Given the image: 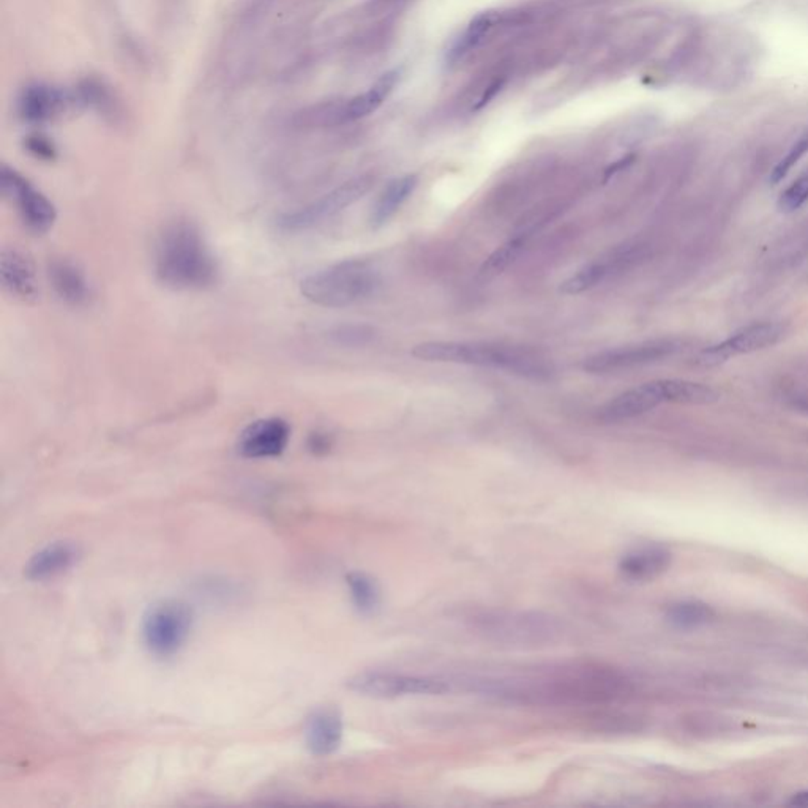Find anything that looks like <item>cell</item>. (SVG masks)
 Segmentation results:
<instances>
[{"label":"cell","instance_id":"6da1fadb","mask_svg":"<svg viewBox=\"0 0 808 808\" xmlns=\"http://www.w3.org/2000/svg\"><path fill=\"white\" fill-rule=\"evenodd\" d=\"M154 269L160 282L179 291H198L216 282L218 265L203 234L193 223H169L158 235Z\"/></svg>","mask_w":808,"mask_h":808},{"label":"cell","instance_id":"7a4b0ae2","mask_svg":"<svg viewBox=\"0 0 808 808\" xmlns=\"http://www.w3.org/2000/svg\"><path fill=\"white\" fill-rule=\"evenodd\" d=\"M415 359L484 366L515 376L546 381L554 373L550 360L531 347L486 342H425L413 347Z\"/></svg>","mask_w":808,"mask_h":808},{"label":"cell","instance_id":"3957f363","mask_svg":"<svg viewBox=\"0 0 808 808\" xmlns=\"http://www.w3.org/2000/svg\"><path fill=\"white\" fill-rule=\"evenodd\" d=\"M381 286V272L368 259H346L305 276L300 293L325 308H346L370 297Z\"/></svg>","mask_w":808,"mask_h":808},{"label":"cell","instance_id":"277c9868","mask_svg":"<svg viewBox=\"0 0 808 808\" xmlns=\"http://www.w3.org/2000/svg\"><path fill=\"white\" fill-rule=\"evenodd\" d=\"M717 400L719 394L704 384L683 379H662L641 384L635 389L617 395L606 403L605 406L600 407L597 417L606 424H616L649 413L663 403L713 404Z\"/></svg>","mask_w":808,"mask_h":808},{"label":"cell","instance_id":"5b68a950","mask_svg":"<svg viewBox=\"0 0 808 808\" xmlns=\"http://www.w3.org/2000/svg\"><path fill=\"white\" fill-rule=\"evenodd\" d=\"M471 623L488 638L512 644H542L561 633L559 621L542 613L482 611L471 617Z\"/></svg>","mask_w":808,"mask_h":808},{"label":"cell","instance_id":"8992f818","mask_svg":"<svg viewBox=\"0 0 808 808\" xmlns=\"http://www.w3.org/2000/svg\"><path fill=\"white\" fill-rule=\"evenodd\" d=\"M193 610L185 602L166 599L145 611L141 633L145 647L156 657H171L185 646L192 635Z\"/></svg>","mask_w":808,"mask_h":808},{"label":"cell","instance_id":"52a82bcc","mask_svg":"<svg viewBox=\"0 0 808 808\" xmlns=\"http://www.w3.org/2000/svg\"><path fill=\"white\" fill-rule=\"evenodd\" d=\"M346 687L354 693L368 698L394 700L406 694L450 693L454 690V683L441 677L409 676L387 671H364L351 677L346 683Z\"/></svg>","mask_w":808,"mask_h":808},{"label":"cell","instance_id":"ba28073f","mask_svg":"<svg viewBox=\"0 0 808 808\" xmlns=\"http://www.w3.org/2000/svg\"><path fill=\"white\" fill-rule=\"evenodd\" d=\"M681 347L683 343L674 338H659L627 346L611 347L586 357L583 360L581 368L591 374L627 372L636 366L649 365L671 357L673 354L681 351Z\"/></svg>","mask_w":808,"mask_h":808},{"label":"cell","instance_id":"9c48e42d","mask_svg":"<svg viewBox=\"0 0 808 808\" xmlns=\"http://www.w3.org/2000/svg\"><path fill=\"white\" fill-rule=\"evenodd\" d=\"M372 186L373 179L370 175H362L357 179L349 180L335 190L324 195L323 198L318 201L280 216L278 226L286 233L306 231L324 220H327L330 216L336 215L338 212L353 205L354 203H357L372 190Z\"/></svg>","mask_w":808,"mask_h":808},{"label":"cell","instance_id":"30bf717a","mask_svg":"<svg viewBox=\"0 0 808 808\" xmlns=\"http://www.w3.org/2000/svg\"><path fill=\"white\" fill-rule=\"evenodd\" d=\"M0 186L4 196L16 204L19 215L32 233H48L55 226L57 220L55 204L21 174L4 166L0 173Z\"/></svg>","mask_w":808,"mask_h":808},{"label":"cell","instance_id":"8fae6325","mask_svg":"<svg viewBox=\"0 0 808 808\" xmlns=\"http://www.w3.org/2000/svg\"><path fill=\"white\" fill-rule=\"evenodd\" d=\"M786 327L780 323L752 324L737 330L724 342L707 347L698 357V364L704 366L719 365L731 357L743 354L756 353L761 349L773 346L783 338Z\"/></svg>","mask_w":808,"mask_h":808},{"label":"cell","instance_id":"7c38bea8","mask_svg":"<svg viewBox=\"0 0 808 808\" xmlns=\"http://www.w3.org/2000/svg\"><path fill=\"white\" fill-rule=\"evenodd\" d=\"M291 439V426L280 417L253 422L240 433L237 449L250 460H265L282 455Z\"/></svg>","mask_w":808,"mask_h":808},{"label":"cell","instance_id":"4fadbf2b","mask_svg":"<svg viewBox=\"0 0 808 808\" xmlns=\"http://www.w3.org/2000/svg\"><path fill=\"white\" fill-rule=\"evenodd\" d=\"M0 276L4 291L8 295L25 304L35 302L40 288L35 264L27 253L16 246H5L0 258Z\"/></svg>","mask_w":808,"mask_h":808},{"label":"cell","instance_id":"5bb4252c","mask_svg":"<svg viewBox=\"0 0 808 808\" xmlns=\"http://www.w3.org/2000/svg\"><path fill=\"white\" fill-rule=\"evenodd\" d=\"M636 258L635 248L619 246L616 250L604 254L602 258L594 259L593 263L581 267L576 274L567 278L561 284V293L565 295H578L599 286L608 276L623 269L632 259Z\"/></svg>","mask_w":808,"mask_h":808},{"label":"cell","instance_id":"9a60e30c","mask_svg":"<svg viewBox=\"0 0 808 808\" xmlns=\"http://www.w3.org/2000/svg\"><path fill=\"white\" fill-rule=\"evenodd\" d=\"M83 556L81 546L73 540H57L43 546L25 564V574L29 580H53L64 575L79 563Z\"/></svg>","mask_w":808,"mask_h":808},{"label":"cell","instance_id":"2e32d148","mask_svg":"<svg viewBox=\"0 0 808 808\" xmlns=\"http://www.w3.org/2000/svg\"><path fill=\"white\" fill-rule=\"evenodd\" d=\"M305 743L314 756H329L343 741L342 715L332 707H319L306 719Z\"/></svg>","mask_w":808,"mask_h":808},{"label":"cell","instance_id":"e0dca14e","mask_svg":"<svg viewBox=\"0 0 808 808\" xmlns=\"http://www.w3.org/2000/svg\"><path fill=\"white\" fill-rule=\"evenodd\" d=\"M671 561V551L664 546H644L623 556L619 563V572L627 580H653L670 569Z\"/></svg>","mask_w":808,"mask_h":808},{"label":"cell","instance_id":"ac0fdd59","mask_svg":"<svg viewBox=\"0 0 808 808\" xmlns=\"http://www.w3.org/2000/svg\"><path fill=\"white\" fill-rule=\"evenodd\" d=\"M48 274L55 293L66 304L81 306L89 300V282L76 264L68 259H55L49 265Z\"/></svg>","mask_w":808,"mask_h":808},{"label":"cell","instance_id":"d6986e66","mask_svg":"<svg viewBox=\"0 0 808 808\" xmlns=\"http://www.w3.org/2000/svg\"><path fill=\"white\" fill-rule=\"evenodd\" d=\"M64 105L65 96L59 90L49 85H29L19 96V115L27 122L42 124L59 115Z\"/></svg>","mask_w":808,"mask_h":808},{"label":"cell","instance_id":"ffe728a7","mask_svg":"<svg viewBox=\"0 0 808 808\" xmlns=\"http://www.w3.org/2000/svg\"><path fill=\"white\" fill-rule=\"evenodd\" d=\"M417 184H419V179L414 174H407L403 177L390 180L373 205L372 214H370L372 228H383L384 224L395 215L403 204L406 203V199L413 195L414 190L417 188Z\"/></svg>","mask_w":808,"mask_h":808},{"label":"cell","instance_id":"44dd1931","mask_svg":"<svg viewBox=\"0 0 808 808\" xmlns=\"http://www.w3.org/2000/svg\"><path fill=\"white\" fill-rule=\"evenodd\" d=\"M396 79H398V73H385L383 78L377 79L376 85H373L372 89L362 95L355 96L349 102L346 109L343 111V119L357 120L374 113L395 87Z\"/></svg>","mask_w":808,"mask_h":808},{"label":"cell","instance_id":"7402d4cb","mask_svg":"<svg viewBox=\"0 0 808 808\" xmlns=\"http://www.w3.org/2000/svg\"><path fill=\"white\" fill-rule=\"evenodd\" d=\"M347 589L353 605L360 614H374L381 608V589L376 580L364 572H351L346 575Z\"/></svg>","mask_w":808,"mask_h":808},{"label":"cell","instance_id":"603a6c76","mask_svg":"<svg viewBox=\"0 0 808 808\" xmlns=\"http://www.w3.org/2000/svg\"><path fill=\"white\" fill-rule=\"evenodd\" d=\"M715 611L703 602H679L666 610V621L681 630H692L713 623Z\"/></svg>","mask_w":808,"mask_h":808},{"label":"cell","instance_id":"cb8c5ba5","mask_svg":"<svg viewBox=\"0 0 808 808\" xmlns=\"http://www.w3.org/2000/svg\"><path fill=\"white\" fill-rule=\"evenodd\" d=\"M496 19V15H493V13H484L474 19L466 32L463 34L462 38L450 51V59H462L463 55H466L471 49L475 48L482 42V38L486 35V32L494 25Z\"/></svg>","mask_w":808,"mask_h":808},{"label":"cell","instance_id":"d4e9b609","mask_svg":"<svg viewBox=\"0 0 808 808\" xmlns=\"http://www.w3.org/2000/svg\"><path fill=\"white\" fill-rule=\"evenodd\" d=\"M526 244V235H518L505 242L501 248H497L496 252L486 259V263L482 267V275L490 278L496 276L509 267L510 264L515 261L516 256L520 254L523 246Z\"/></svg>","mask_w":808,"mask_h":808},{"label":"cell","instance_id":"484cf974","mask_svg":"<svg viewBox=\"0 0 808 808\" xmlns=\"http://www.w3.org/2000/svg\"><path fill=\"white\" fill-rule=\"evenodd\" d=\"M330 336L334 342L342 344V346L360 347L374 342L377 332L374 327L366 325V324H349V325L336 327Z\"/></svg>","mask_w":808,"mask_h":808},{"label":"cell","instance_id":"4316f807","mask_svg":"<svg viewBox=\"0 0 808 808\" xmlns=\"http://www.w3.org/2000/svg\"><path fill=\"white\" fill-rule=\"evenodd\" d=\"M808 203V174L801 175L796 182H793L782 195H780L779 209L784 214H791L794 210L801 209L803 204Z\"/></svg>","mask_w":808,"mask_h":808},{"label":"cell","instance_id":"83f0119b","mask_svg":"<svg viewBox=\"0 0 808 808\" xmlns=\"http://www.w3.org/2000/svg\"><path fill=\"white\" fill-rule=\"evenodd\" d=\"M808 152V135H805L803 138L799 139L796 145H793V149L783 156V160L775 166V169L773 171V175H771V180H773V184H777L780 180L783 179L786 174L790 173L793 166L799 163V160L803 158L805 154Z\"/></svg>","mask_w":808,"mask_h":808},{"label":"cell","instance_id":"f1b7e54d","mask_svg":"<svg viewBox=\"0 0 808 808\" xmlns=\"http://www.w3.org/2000/svg\"><path fill=\"white\" fill-rule=\"evenodd\" d=\"M27 147H29L32 154H35L40 158H53L55 156V147L49 143L48 139L42 138V136L29 138Z\"/></svg>","mask_w":808,"mask_h":808},{"label":"cell","instance_id":"f546056e","mask_svg":"<svg viewBox=\"0 0 808 808\" xmlns=\"http://www.w3.org/2000/svg\"><path fill=\"white\" fill-rule=\"evenodd\" d=\"M791 805H796V807H808V791H803V793H797L794 794V797L791 799Z\"/></svg>","mask_w":808,"mask_h":808},{"label":"cell","instance_id":"4dcf8cb0","mask_svg":"<svg viewBox=\"0 0 808 808\" xmlns=\"http://www.w3.org/2000/svg\"><path fill=\"white\" fill-rule=\"evenodd\" d=\"M630 162H632V158H625V160H623V162L616 163L614 166H611V168H608V171H606L605 173V180L610 179L611 175H614V174L619 173L621 169L625 168V166H627Z\"/></svg>","mask_w":808,"mask_h":808}]
</instances>
